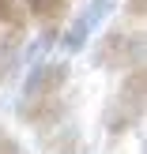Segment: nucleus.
I'll list each match as a JSON object with an SVG mask.
<instances>
[{
	"instance_id": "nucleus-1",
	"label": "nucleus",
	"mask_w": 147,
	"mask_h": 154,
	"mask_svg": "<svg viewBox=\"0 0 147 154\" xmlns=\"http://www.w3.org/2000/svg\"><path fill=\"white\" fill-rule=\"evenodd\" d=\"M143 102H147V72L140 64V68H132V72H125L121 87L113 90L110 102H106V109H102L106 132H110V135L132 132V128L143 120Z\"/></svg>"
},
{
	"instance_id": "nucleus-2",
	"label": "nucleus",
	"mask_w": 147,
	"mask_h": 154,
	"mask_svg": "<svg viewBox=\"0 0 147 154\" xmlns=\"http://www.w3.org/2000/svg\"><path fill=\"white\" fill-rule=\"evenodd\" d=\"M143 30L140 26H113L106 30L94 42V53H91V64L106 68V72H132V68L143 64Z\"/></svg>"
},
{
	"instance_id": "nucleus-3",
	"label": "nucleus",
	"mask_w": 147,
	"mask_h": 154,
	"mask_svg": "<svg viewBox=\"0 0 147 154\" xmlns=\"http://www.w3.org/2000/svg\"><path fill=\"white\" fill-rule=\"evenodd\" d=\"M110 8H113V0H91V4H87V8H83V11L75 15L68 26H64V34H57L60 53H64V57L79 53L83 45H87V38L94 34V26L106 19V15H110Z\"/></svg>"
},
{
	"instance_id": "nucleus-4",
	"label": "nucleus",
	"mask_w": 147,
	"mask_h": 154,
	"mask_svg": "<svg viewBox=\"0 0 147 154\" xmlns=\"http://www.w3.org/2000/svg\"><path fill=\"white\" fill-rule=\"evenodd\" d=\"M68 79H72V64L68 60H42L27 72L23 79V98H49V94H64Z\"/></svg>"
},
{
	"instance_id": "nucleus-5",
	"label": "nucleus",
	"mask_w": 147,
	"mask_h": 154,
	"mask_svg": "<svg viewBox=\"0 0 147 154\" xmlns=\"http://www.w3.org/2000/svg\"><path fill=\"white\" fill-rule=\"evenodd\" d=\"M15 117H19L27 128H34V132H45V128H53V124H60V120H68V102H64V94H49V98H19Z\"/></svg>"
},
{
	"instance_id": "nucleus-6",
	"label": "nucleus",
	"mask_w": 147,
	"mask_h": 154,
	"mask_svg": "<svg viewBox=\"0 0 147 154\" xmlns=\"http://www.w3.org/2000/svg\"><path fill=\"white\" fill-rule=\"evenodd\" d=\"M38 147L45 154H83L87 143H83V132L75 120H60V124L38 132Z\"/></svg>"
},
{
	"instance_id": "nucleus-7",
	"label": "nucleus",
	"mask_w": 147,
	"mask_h": 154,
	"mask_svg": "<svg viewBox=\"0 0 147 154\" xmlns=\"http://www.w3.org/2000/svg\"><path fill=\"white\" fill-rule=\"evenodd\" d=\"M23 11H27V23H42L45 30H60L64 19L72 15V0H19Z\"/></svg>"
},
{
	"instance_id": "nucleus-8",
	"label": "nucleus",
	"mask_w": 147,
	"mask_h": 154,
	"mask_svg": "<svg viewBox=\"0 0 147 154\" xmlns=\"http://www.w3.org/2000/svg\"><path fill=\"white\" fill-rule=\"evenodd\" d=\"M23 42L27 34H11V30H0V87L11 79V72L23 64Z\"/></svg>"
},
{
	"instance_id": "nucleus-9",
	"label": "nucleus",
	"mask_w": 147,
	"mask_h": 154,
	"mask_svg": "<svg viewBox=\"0 0 147 154\" xmlns=\"http://www.w3.org/2000/svg\"><path fill=\"white\" fill-rule=\"evenodd\" d=\"M0 26L11 34H27V11L19 0H0Z\"/></svg>"
},
{
	"instance_id": "nucleus-10",
	"label": "nucleus",
	"mask_w": 147,
	"mask_h": 154,
	"mask_svg": "<svg viewBox=\"0 0 147 154\" xmlns=\"http://www.w3.org/2000/svg\"><path fill=\"white\" fill-rule=\"evenodd\" d=\"M0 154H23V147H19V139H15V135L8 132L4 124H0Z\"/></svg>"
},
{
	"instance_id": "nucleus-11",
	"label": "nucleus",
	"mask_w": 147,
	"mask_h": 154,
	"mask_svg": "<svg viewBox=\"0 0 147 154\" xmlns=\"http://www.w3.org/2000/svg\"><path fill=\"white\" fill-rule=\"evenodd\" d=\"M143 11H147V0H125V15H132L136 23L143 19Z\"/></svg>"
}]
</instances>
